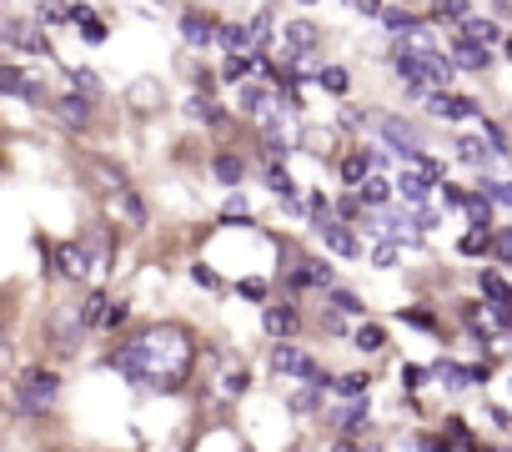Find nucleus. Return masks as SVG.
Returning a JSON list of instances; mask_svg holds the SVG:
<instances>
[{
	"label": "nucleus",
	"instance_id": "28",
	"mask_svg": "<svg viewBox=\"0 0 512 452\" xmlns=\"http://www.w3.org/2000/svg\"><path fill=\"white\" fill-rule=\"evenodd\" d=\"M241 106H246V111H267V96H262V86H241Z\"/></svg>",
	"mask_w": 512,
	"mask_h": 452
},
{
	"label": "nucleus",
	"instance_id": "42",
	"mask_svg": "<svg viewBox=\"0 0 512 452\" xmlns=\"http://www.w3.org/2000/svg\"><path fill=\"white\" fill-rule=\"evenodd\" d=\"M407 322H412V327H422V332H432V327H437L427 312H407Z\"/></svg>",
	"mask_w": 512,
	"mask_h": 452
},
{
	"label": "nucleus",
	"instance_id": "29",
	"mask_svg": "<svg viewBox=\"0 0 512 452\" xmlns=\"http://www.w3.org/2000/svg\"><path fill=\"white\" fill-rule=\"evenodd\" d=\"M272 191H277V196H287V201H297V181H292L287 171H272Z\"/></svg>",
	"mask_w": 512,
	"mask_h": 452
},
{
	"label": "nucleus",
	"instance_id": "38",
	"mask_svg": "<svg viewBox=\"0 0 512 452\" xmlns=\"http://www.w3.org/2000/svg\"><path fill=\"white\" fill-rule=\"evenodd\" d=\"M492 252H497V257H502V262H512V232H502V237H497V242H492Z\"/></svg>",
	"mask_w": 512,
	"mask_h": 452
},
{
	"label": "nucleus",
	"instance_id": "17",
	"mask_svg": "<svg viewBox=\"0 0 512 452\" xmlns=\"http://www.w3.org/2000/svg\"><path fill=\"white\" fill-rule=\"evenodd\" d=\"M457 156H462V161H472V166H487L497 151H492V146H482L477 136H462V141H457Z\"/></svg>",
	"mask_w": 512,
	"mask_h": 452
},
{
	"label": "nucleus",
	"instance_id": "32",
	"mask_svg": "<svg viewBox=\"0 0 512 452\" xmlns=\"http://www.w3.org/2000/svg\"><path fill=\"white\" fill-rule=\"evenodd\" d=\"M332 302H337V312H352V317H362V302H357L352 292H332Z\"/></svg>",
	"mask_w": 512,
	"mask_h": 452
},
{
	"label": "nucleus",
	"instance_id": "39",
	"mask_svg": "<svg viewBox=\"0 0 512 452\" xmlns=\"http://www.w3.org/2000/svg\"><path fill=\"white\" fill-rule=\"evenodd\" d=\"M417 447H422V452H452V447H447V437H422Z\"/></svg>",
	"mask_w": 512,
	"mask_h": 452
},
{
	"label": "nucleus",
	"instance_id": "22",
	"mask_svg": "<svg viewBox=\"0 0 512 452\" xmlns=\"http://www.w3.org/2000/svg\"><path fill=\"white\" fill-rule=\"evenodd\" d=\"M292 282H297V287H327V282H332V272H327V267H317V262H302V272H297Z\"/></svg>",
	"mask_w": 512,
	"mask_h": 452
},
{
	"label": "nucleus",
	"instance_id": "9",
	"mask_svg": "<svg viewBox=\"0 0 512 452\" xmlns=\"http://www.w3.org/2000/svg\"><path fill=\"white\" fill-rule=\"evenodd\" d=\"M317 232H322V242H327V247H332L337 257H357V252H362V247H357V237L347 232V226H342V221H322V226H317Z\"/></svg>",
	"mask_w": 512,
	"mask_h": 452
},
{
	"label": "nucleus",
	"instance_id": "3",
	"mask_svg": "<svg viewBox=\"0 0 512 452\" xmlns=\"http://www.w3.org/2000/svg\"><path fill=\"white\" fill-rule=\"evenodd\" d=\"M432 191H437V181H432L427 171H417V166L397 176V196H402V206H407L412 216H422V211H432V206H427V201H432Z\"/></svg>",
	"mask_w": 512,
	"mask_h": 452
},
{
	"label": "nucleus",
	"instance_id": "10",
	"mask_svg": "<svg viewBox=\"0 0 512 452\" xmlns=\"http://www.w3.org/2000/svg\"><path fill=\"white\" fill-rule=\"evenodd\" d=\"M181 36H186L191 46H211V41H216V21H211V16L186 11V16H181Z\"/></svg>",
	"mask_w": 512,
	"mask_h": 452
},
{
	"label": "nucleus",
	"instance_id": "4",
	"mask_svg": "<svg viewBox=\"0 0 512 452\" xmlns=\"http://www.w3.org/2000/svg\"><path fill=\"white\" fill-rule=\"evenodd\" d=\"M56 387H61L56 372H26V377H21V407H26V412H46V407L56 402Z\"/></svg>",
	"mask_w": 512,
	"mask_h": 452
},
{
	"label": "nucleus",
	"instance_id": "8",
	"mask_svg": "<svg viewBox=\"0 0 512 452\" xmlns=\"http://www.w3.org/2000/svg\"><path fill=\"white\" fill-rule=\"evenodd\" d=\"M382 136L392 141V151H397V156H412V161L422 156V136H417L407 121H382Z\"/></svg>",
	"mask_w": 512,
	"mask_h": 452
},
{
	"label": "nucleus",
	"instance_id": "36",
	"mask_svg": "<svg viewBox=\"0 0 512 452\" xmlns=\"http://www.w3.org/2000/svg\"><path fill=\"white\" fill-rule=\"evenodd\" d=\"M126 312H131L126 302H111V307H106V322H101V327H121V322H126Z\"/></svg>",
	"mask_w": 512,
	"mask_h": 452
},
{
	"label": "nucleus",
	"instance_id": "26",
	"mask_svg": "<svg viewBox=\"0 0 512 452\" xmlns=\"http://www.w3.org/2000/svg\"><path fill=\"white\" fill-rule=\"evenodd\" d=\"M482 196L497 206H512V181H482Z\"/></svg>",
	"mask_w": 512,
	"mask_h": 452
},
{
	"label": "nucleus",
	"instance_id": "6",
	"mask_svg": "<svg viewBox=\"0 0 512 452\" xmlns=\"http://www.w3.org/2000/svg\"><path fill=\"white\" fill-rule=\"evenodd\" d=\"M427 106H432V116H442V121H467V116H477V101H467V96H452V91H437V96H427Z\"/></svg>",
	"mask_w": 512,
	"mask_h": 452
},
{
	"label": "nucleus",
	"instance_id": "13",
	"mask_svg": "<svg viewBox=\"0 0 512 452\" xmlns=\"http://www.w3.org/2000/svg\"><path fill=\"white\" fill-rule=\"evenodd\" d=\"M452 61H457L462 71H487V66H492V51H487V46H467V41H457Z\"/></svg>",
	"mask_w": 512,
	"mask_h": 452
},
{
	"label": "nucleus",
	"instance_id": "33",
	"mask_svg": "<svg viewBox=\"0 0 512 452\" xmlns=\"http://www.w3.org/2000/svg\"><path fill=\"white\" fill-rule=\"evenodd\" d=\"M71 81H76V86H81V91H91V96H96V91H101V81H96V76H91V71H81V66H76V71H71Z\"/></svg>",
	"mask_w": 512,
	"mask_h": 452
},
{
	"label": "nucleus",
	"instance_id": "27",
	"mask_svg": "<svg viewBox=\"0 0 512 452\" xmlns=\"http://www.w3.org/2000/svg\"><path fill=\"white\" fill-rule=\"evenodd\" d=\"M216 176H221L226 186H236V181H241V161H236V156H216Z\"/></svg>",
	"mask_w": 512,
	"mask_h": 452
},
{
	"label": "nucleus",
	"instance_id": "20",
	"mask_svg": "<svg viewBox=\"0 0 512 452\" xmlns=\"http://www.w3.org/2000/svg\"><path fill=\"white\" fill-rule=\"evenodd\" d=\"M256 66H262V56H231V61L221 66V76H226V81H246Z\"/></svg>",
	"mask_w": 512,
	"mask_h": 452
},
{
	"label": "nucleus",
	"instance_id": "31",
	"mask_svg": "<svg viewBox=\"0 0 512 452\" xmlns=\"http://www.w3.org/2000/svg\"><path fill=\"white\" fill-rule=\"evenodd\" d=\"M121 206H126V216H131V221H136V226H141V221H146V206H141V201H136V196H131V191H121Z\"/></svg>",
	"mask_w": 512,
	"mask_h": 452
},
{
	"label": "nucleus",
	"instance_id": "30",
	"mask_svg": "<svg viewBox=\"0 0 512 452\" xmlns=\"http://www.w3.org/2000/svg\"><path fill=\"white\" fill-rule=\"evenodd\" d=\"M337 392H342V397H362V402H367V377H342V382H337Z\"/></svg>",
	"mask_w": 512,
	"mask_h": 452
},
{
	"label": "nucleus",
	"instance_id": "16",
	"mask_svg": "<svg viewBox=\"0 0 512 452\" xmlns=\"http://www.w3.org/2000/svg\"><path fill=\"white\" fill-rule=\"evenodd\" d=\"M6 36L11 46H26V51H46V36H36V31H26V21H6Z\"/></svg>",
	"mask_w": 512,
	"mask_h": 452
},
{
	"label": "nucleus",
	"instance_id": "7",
	"mask_svg": "<svg viewBox=\"0 0 512 452\" xmlns=\"http://www.w3.org/2000/svg\"><path fill=\"white\" fill-rule=\"evenodd\" d=\"M482 292L492 297V317H497L502 327H512V287H507L497 272H482Z\"/></svg>",
	"mask_w": 512,
	"mask_h": 452
},
{
	"label": "nucleus",
	"instance_id": "41",
	"mask_svg": "<svg viewBox=\"0 0 512 452\" xmlns=\"http://www.w3.org/2000/svg\"><path fill=\"white\" fill-rule=\"evenodd\" d=\"M191 277H196L201 287H216V272H211V267H191Z\"/></svg>",
	"mask_w": 512,
	"mask_h": 452
},
{
	"label": "nucleus",
	"instance_id": "21",
	"mask_svg": "<svg viewBox=\"0 0 512 452\" xmlns=\"http://www.w3.org/2000/svg\"><path fill=\"white\" fill-rule=\"evenodd\" d=\"M312 41H317L312 21H292V26H287V46H292V51H307Z\"/></svg>",
	"mask_w": 512,
	"mask_h": 452
},
{
	"label": "nucleus",
	"instance_id": "14",
	"mask_svg": "<svg viewBox=\"0 0 512 452\" xmlns=\"http://www.w3.org/2000/svg\"><path fill=\"white\" fill-rule=\"evenodd\" d=\"M61 272H66V277H86V272H96V267H91V257H86V247H76V242H66V247H61Z\"/></svg>",
	"mask_w": 512,
	"mask_h": 452
},
{
	"label": "nucleus",
	"instance_id": "1",
	"mask_svg": "<svg viewBox=\"0 0 512 452\" xmlns=\"http://www.w3.org/2000/svg\"><path fill=\"white\" fill-rule=\"evenodd\" d=\"M191 362H196V342L186 327L176 322H161V327H146L131 347L116 352V372L146 392H176L186 377H191Z\"/></svg>",
	"mask_w": 512,
	"mask_h": 452
},
{
	"label": "nucleus",
	"instance_id": "25",
	"mask_svg": "<svg viewBox=\"0 0 512 452\" xmlns=\"http://www.w3.org/2000/svg\"><path fill=\"white\" fill-rule=\"evenodd\" d=\"M71 16H76V21H81V36H86V41H91V46H101V41H106V26H101V21H96V16H86V11H71Z\"/></svg>",
	"mask_w": 512,
	"mask_h": 452
},
{
	"label": "nucleus",
	"instance_id": "24",
	"mask_svg": "<svg viewBox=\"0 0 512 452\" xmlns=\"http://www.w3.org/2000/svg\"><path fill=\"white\" fill-rule=\"evenodd\" d=\"M357 347L362 352H377V347H387V332L377 322H367V327H357Z\"/></svg>",
	"mask_w": 512,
	"mask_h": 452
},
{
	"label": "nucleus",
	"instance_id": "15",
	"mask_svg": "<svg viewBox=\"0 0 512 452\" xmlns=\"http://www.w3.org/2000/svg\"><path fill=\"white\" fill-rule=\"evenodd\" d=\"M432 372H437V382H447V387H452V392H457V387H467V382H477V377H482V372H477V367H457V362H437V367H432Z\"/></svg>",
	"mask_w": 512,
	"mask_h": 452
},
{
	"label": "nucleus",
	"instance_id": "35",
	"mask_svg": "<svg viewBox=\"0 0 512 452\" xmlns=\"http://www.w3.org/2000/svg\"><path fill=\"white\" fill-rule=\"evenodd\" d=\"M372 262H377V267H392V262H397V242H382V247L372 252Z\"/></svg>",
	"mask_w": 512,
	"mask_h": 452
},
{
	"label": "nucleus",
	"instance_id": "37",
	"mask_svg": "<svg viewBox=\"0 0 512 452\" xmlns=\"http://www.w3.org/2000/svg\"><path fill=\"white\" fill-rule=\"evenodd\" d=\"M322 86L327 91H347V71H322Z\"/></svg>",
	"mask_w": 512,
	"mask_h": 452
},
{
	"label": "nucleus",
	"instance_id": "11",
	"mask_svg": "<svg viewBox=\"0 0 512 452\" xmlns=\"http://www.w3.org/2000/svg\"><path fill=\"white\" fill-rule=\"evenodd\" d=\"M397 196V181H387V176H367L362 186H357V201L362 206H387Z\"/></svg>",
	"mask_w": 512,
	"mask_h": 452
},
{
	"label": "nucleus",
	"instance_id": "2",
	"mask_svg": "<svg viewBox=\"0 0 512 452\" xmlns=\"http://www.w3.org/2000/svg\"><path fill=\"white\" fill-rule=\"evenodd\" d=\"M397 76H402L407 86H417V91H432V96L447 86L452 61L437 51V41H432L427 26H417V31L402 36V46H397Z\"/></svg>",
	"mask_w": 512,
	"mask_h": 452
},
{
	"label": "nucleus",
	"instance_id": "34",
	"mask_svg": "<svg viewBox=\"0 0 512 452\" xmlns=\"http://www.w3.org/2000/svg\"><path fill=\"white\" fill-rule=\"evenodd\" d=\"M462 252H467V257L487 252V232H472V237H462Z\"/></svg>",
	"mask_w": 512,
	"mask_h": 452
},
{
	"label": "nucleus",
	"instance_id": "40",
	"mask_svg": "<svg viewBox=\"0 0 512 452\" xmlns=\"http://www.w3.org/2000/svg\"><path fill=\"white\" fill-rule=\"evenodd\" d=\"M241 297H251V302H262V297H267V287H262V282H241Z\"/></svg>",
	"mask_w": 512,
	"mask_h": 452
},
{
	"label": "nucleus",
	"instance_id": "18",
	"mask_svg": "<svg viewBox=\"0 0 512 452\" xmlns=\"http://www.w3.org/2000/svg\"><path fill=\"white\" fill-rule=\"evenodd\" d=\"M267 332H272V337L297 332V312H292V307H267Z\"/></svg>",
	"mask_w": 512,
	"mask_h": 452
},
{
	"label": "nucleus",
	"instance_id": "23",
	"mask_svg": "<svg viewBox=\"0 0 512 452\" xmlns=\"http://www.w3.org/2000/svg\"><path fill=\"white\" fill-rule=\"evenodd\" d=\"M467 216H472V221L482 226V232H487V226H492V201H487L482 191H477V196H467Z\"/></svg>",
	"mask_w": 512,
	"mask_h": 452
},
{
	"label": "nucleus",
	"instance_id": "12",
	"mask_svg": "<svg viewBox=\"0 0 512 452\" xmlns=\"http://www.w3.org/2000/svg\"><path fill=\"white\" fill-rule=\"evenodd\" d=\"M497 36H502V26H492V21H477V16L462 21V41H467V46H492Z\"/></svg>",
	"mask_w": 512,
	"mask_h": 452
},
{
	"label": "nucleus",
	"instance_id": "19",
	"mask_svg": "<svg viewBox=\"0 0 512 452\" xmlns=\"http://www.w3.org/2000/svg\"><path fill=\"white\" fill-rule=\"evenodd\" d=\"M56 111H61L71 126H86V121H91V106H86L81 96H61V101H56Z\"/></svg>",
	"mask_w": 512,
	"mask_h": 452
},
{
	"label": "nucleus",
	"instance_id": "5",
	"mask_svg": "<svg viewBox=\"0 0 512 452\" xmlns=\"http://www.w3.org/2000/svg\"><path fill=\"white\" fill-rule=\"evenodd\" d=\"M272 367H277L282 377H302V382H317V377H322V367H317L302 347H287V342L272 347Z\"/></svg>",
	"mask_w": 512,
	"mask_h": 452
}]
</instances>
